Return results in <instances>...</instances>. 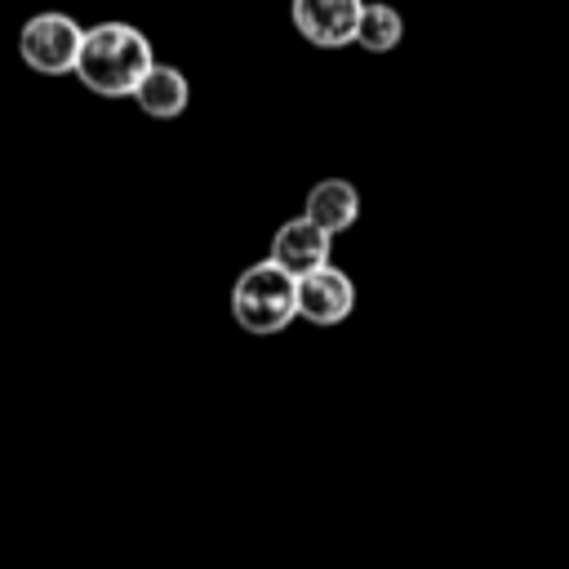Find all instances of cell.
<instances>
[{
    "mask_svg": "<svg viewBox=\"0 0 569 569\" xmlns=\"http://www.w3.org/2000/svg\"><path fill=\"white\" fill-rule=\"evenodd\" d=\"M151 62H156L151 40L138 27H129V22H98V27H89L80 36V53H76L71 71L98 98H129Z\"/></svg>",
    "mask_w": 569,
    "mask_h": 569,
    "instance_id": "6da1fadb",
    "label": "cell"
},
{
    "mask_svg": "<svg viewBox=\"0 0 569 569\" xmlns=\"http://www.w3.org/2000/svg\"><path fill=\"white\" fill-rule=\"evenodd\" d=\"M293 284H298V276H289L271 258L249 262L231 284V320L253 338H271V333L289 329L298 320Z\"/></svg>",
    "mask_w": 569,
    "mask_h": 569,
    "instance_id": "7a4b0ae2",
    "label": "cell"
},
{
    "mask_svg": "<svg viewBox=\"0 0 569 569\" xmlns=\"http://www.w3.org/2000/svg\"><path fill=\"white\" fill-rule=\"evenodd\" d=\"M80 36L84 27L71 18V13H58V9H44V13H31L18 31V53L31 71L40 76H67L76 67V53H80Z\"/></svg>",
    "mask_w": 569,
    "mask_h": 569,
    "instance_id": "3957f363",
    "label": "cell"
},
{
    "mask_svg": "<svg viewBox=\"0 0 569 569\" xmlns=\"http://www.w3.org/2000/svg\"><path fill=\"white\" fill-rule=\"evenodd\" d=\"M293 298H298V320L316 325V329H329V325H342L351 311H356V284L342 267L325 262L307 276H298L293 284Z\"/></svg>",
    "mask_w": 569,
    "mask_h": 569,
    "instance_id": "277c9868",
    "label": "cell"
},
{
    "mask_svg": "<svg viewBox=\"0 0 569 569\" xmlns=\"http://www.w3.org/2000/svg\"><path fill=\"white\" fill-rule=\"evenodd\" d=\"M365 0H289V18L298 36L316 49H347L356 40Z\"/></svg>",
    "mask_w": 569,
    "mask_h": 569,
    "instance_id": "5b68a950",
    "label": "cell"
},
{
    "mask_svg": "<svg viewBox=\"0 0 569 569\" xmlns=\"http://www.w3.org/2000/svg\"><path fill=\"white\" fill-rule=\"evenodd\" d=\"M329 253H333V236L329 231H320L311 218H284L280 227H276V236H271V262L276 267H284L289 276H307V271H316V267H325L329 262Z\"/></svg>",
    "mask_w": 569,
    "mask_h": 569,
    "instance_id": "8992f818",
    "label": "cell"
},
{
    "mask_svg": "<svg viewBox=\"0 0 569 569\" xmlns=\"http://www.w3.org/2000/svg\"><path fill=\"white\" fill-rule=\"evenodd\" d=\"M302 218H311L329 236L351 231L360 222V191H356V182H347V178H320V182H311L307 204H302Z\"/></svg>",
    "mask_w": 569,
    "mask_h": 569,
    "instance_id": "52a82bcc",
    "label": "cell"
},
{
    "mask_svg": "<svg viewBox=\"0 0 569 569\" xmlns=\"http://www.w3.org/2000/svg\"><path fill=\"white\" fill-rule=\"evenodd\" d=\"M129 98L138 102L142 116H151V120H173V116L187 111V102H191V84H187V76H182L178 67H169V62H151Z\"/></svg>",
    "mask_w": 569,
    "mask_h": 569,
    "instance_id": "ba28073f",
    "label": "cell"
},
{
    "mask_svg": "<svg viewBox=\"0 0 569 569\" xmlns=\"http://www.w3.org/2000/svg\"><path fill=\"white\" fill-rule=\"evenodd\" d=\"M400 40H405V18H400V9H396V4H382V0H365L351 44H360L365 53H391V49H400Z\"/></svg>",
    "mask_w": 569,
    "mask_h": 569,
    "instance_id": "9c48e42d",
    "label": "cell"
}]
</instances>
